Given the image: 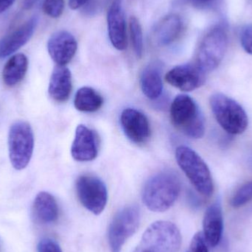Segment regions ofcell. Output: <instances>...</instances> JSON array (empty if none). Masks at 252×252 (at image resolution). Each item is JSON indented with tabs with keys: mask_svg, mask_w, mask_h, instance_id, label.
I'll return each mask as SVG.
<instances>
[{
	"mask_svg": "<svg viewBox=\"0 0 252 252\" xmlns=\"http://www.w3.org/2000/svg\"><path fill=\"white\" fill-rule=\"evenodd\" d=\"M180 190V181L174 173L160 172L145 183L142 190V201L151 211L163 213L175 204Z\"/></svg>",
	"mask_w": 252,
	"mask_h": 252,
	"instance_id": "1",
	"label": "cell"
},
{
	"mask_svg": "<svg viewBox=\"0 0 252 252\" xmlns=\"http://www.w3.org/2000/svg\"><path fill=\"white\" fill-rule=\"evenodd\" d=\"M172 124L192 139H201L205 132V121L195 100L187 94H179L170 106Z\"/></svg>",
	"mask_w": 252,
	"mask_h": 252,
	"instance_id": "2",
	"label": "cell"
},
{
	"mask_svg": "<svg viewBox=\"0 0 252 252\" xmlns=\"http://www.w3.org/2000/svg\"><path fill=\"white\" fill-rule=\"evenodd\" d=\"M182 241L180 231L175 223L158 220L148 226L133 252H178Z\"/></svg>",
	"mask_w": 252,
	"mask_h": 252,
	"instance_id": "3",
	"label": "cell"
},
{
	"mask_svg": "<svg viewBox=\"0 0 252 252\" xmlns=\"http://www.w3.org/2000/svg\"><path fill=\"white\" fill-rule=\"evenodd\" d=\"M176 158L178 165L196 191L204 196H211L214 192V184L204 159L195 151L185 145L176 148Z\"/></svg>",
	"mask_w": 252,
	"mask_h": 252,
	"instance_id": "4",
	"label": "cell"
},
{
	"mask_svg": "<svg viewBox=\"0 0 252 252\" xmlns=\"http://www.w3.org/2000/svg\"><path fill=\"white\" fill-rule=\"evenodd\" d=\"M210 107L216 121L229 134H241L249 125L248 116L244 108L233 99L222 93L210 97Z\"/></svg>",
	"mask_w": 252,
	"mask_h": 252,
	"instance_id": "5",
	"label": "cell"
},
{
	"mask_svg": "<svg viewBox=\"0 0 252 252\" xmlns=\"http://www.w3.org/2000/svg\"><path fill=\"white\" fill-rule=\"evenodd\" d=\"M228 47L227 30L223 25L213 27L201 41L197 51V66L205 73L213 72L221 63Z\"/></svg>",
	"mask_w": 252,
	"mask_h": 252,
	"instance_id": "6",
	"label": "cell"
},
{
	"mask_svg": "<svg viewBox=\"0 0 252 252\" xmlns=\"http://www.w3.org/2000/svg\"><path fill=\"white\" fill-rule=\"evenodd\" d=\"M140 219V210L136 205L124 207L115 215L108 231L111 252H121L127 240L137 230Z\"/></svg>",
	"mask_w": 252,
	"mask_h": 252,
	"instance_id": "7",
	"label": "cell"
},
{
	"mask_svg": "<svg viewBox=\"0 0 252 252\" xmlns=\"http://www.w3.org/2000/svg\"><path fill=\"white\" fill-rule=\"evenodd\" d=\"M34 148L32 127L26 122L15 123L8 135L9 157L16 170L25 169L29 164Z\"/></svg>",
	"mask_w": 252,
	"mask_h": 252,
	"instance_id": "8",
	"label": "cell"
},
{
	"mask_svg": "<svg viewBox=\"0 0 252 252\" xmlns=\"http://www.w3.org/2000/svg\"><path fill=\"white\" fill-rule=\"evenodd\" d=\"M77 195L81 204L93 214L98 216L106 208L108 191L104 182L91 175H82L77 179Z\"/></svg>",
	"mask_w": 252,
	"mask_h": 252,
	"instance_id": "9",
	"label": "cell"
},
{
	"mask_svg": "<svg viewBox=\"0 0 252 252\" xmlns=\"http://www.w3.org/2000/svg\"><path fill=\"white\" fill-rule=\"evenodd\" d=\"M206 75L196 63H186L170 69L166 74L165 81L181 91L191 92L204 85Z\"/></svg>",
	"mask_w": 252,
	"mask_h": 252,
	"instance_id": "10",
	"label": "cell"
},
{
	"mask_svg": "<svg viewBox=\"0 0 252 252\" xmlns=\"http://www.w3.org/2000/svg\"><path fill=\"white\" fill-rule=\"evenodd\" d=\"M121 124L126 136L133 143H145L151 136L148 118L136 109H124L121 114Z\"/></svg>",
	"mask_w": 252,
	"mask_h": 252,
	"instance_id": "11",
	"label": "cell"
},
{
	"mask_svg": "<svg viewBox=\"0 0 252 252\" xmlns=\"http://www.w3.org/2000/svg\"><path fill=\"white\" fill-rule=\"evenodd\" d=\"M98 154V139L94 130L84 125H79L75 130L71 154L78 161L94 160Z\"/></svg>",
	"mask_w": 252,
	"mask_h": 252,
	"instance_id": "12",
	"label": "cell"
},
{
	"mask_svg": "<svg viewBox=\"0 0 252 252\" xmlns=\"http://www.w3.org/2000/svg\"><path fill=\"white\" fill-rule=\"evenodd\" d=\"M78 43L75 37L66 31L53 33L47 43L49 54L60 66H65L72 61L76 53Z\"/></svg>",
	"mask_w": 252,
	"mask_h": 252,
	"instance_id": "13",
	"label": "cell"
},
{
	"mask_svg": "<svg viewBox=\"0 0 252 252\" xmlns=\"http://www.w3.org/2000/svg\"><path fill=\"white\" fill-rule=\"evenodd\" d=\"M38 24L36 16L18 27L0 39V59L16 53L31 39Z\"/></svg>",
	"mask_w": 252,
	"mask_h": 252,
	"instance_id": "14",
	"label": "cell"
},
{
	"mask_svg": "<svg viewBox=\"0 0 252 252\" xmlns=\"http://www.w3.org/2000/svg\"><path fill=\"white\" fill-rule=\"evenodd\" d=\"M108 31L109 38L117 50H126L127 47L125 14L122 0H113L107 15Z\"/></svg>",
	"mask_w": 252,
	"mask_h": 252,
	"instance_id": "15",
	"label": "cell"
},
{
	"mask_svg": "<svg viewBox=\"0 0 252 252\" xmlns=\"http://www.w3.org/2000/svg\"><path fill=\"white\" fill-rule=\"evenodd\" d=\"M223 229V213L220 201L213 203L207 208L203 220L204 239L211 247L219 245Z\"/></svg>",
	"mask_w": 252,
	"mask_h": 252,
	"instance_id": "16",
	"label": "cell"
},
{
	"mask_svg": "<svg viewBox=\"0 0 252 252\" xmlns=\"http://www.w3.org/2000/svg\"><path fill=\"white\" fill-rule=\"evenodd\" d=\"M72 90V74L65 66L57 65L53 69L49 84L50 97L59 103L66 102Z\"/></svg>",
	"mask_w": 252,
	"mask_h": 252,
	"instance_id": "17",
	"label": "cell"
},
{
	"mask_svg": "<svg viewBox=\"0 0 252 252\" xmlns=\"http://www.w3.org/2000/svg\"><path fill=\"white\" fill-rule=\"evenodd\" d=\"M162 64L159 62H151L145 66L140 77V87L143 94L150 100H157L163 91Z\"/></svg>",
	"mask_w": 252,
	"mask_h": 252,
	"instance_id": "18",
	"label": "cell"
},
{
	"mask_svg": "<svg viewBox=\"0 0 252 252\" xmlns=\"http://www.w3.org/2000/svg\"><path fill=\"white\" fill-rule=\"evenodd\" d=\"M32 214L35 220L39 223L56 222L59 216V206L56 198L49 192H39L34 200Z\"/></svg>",
	"mask_w": 252,
	"mask_h": 252,
	"instance_id": "19",
	"label": "cell"
},
{
	"mask_svg": "<svg viewBox=\"0 0 252 252\" xmlns=\"http://www.w3.org/2000/svg\"><path fill=\"white\" fill-rule=\"evenodd\" d=\"M182 30V21L178 15L163 18L154 31V40L159 46H167L177 39Z\"/></svg>",
	"mask_w": 252,
	"mask_h": 252,
	"instance_id": "20",
	"label": "cell"
},
{
	"mask_svg": "<svg viewBox=\"0 0 252 252\" xmlns=\"http://www.w3.org/2000/svg\"><path fill=\"white\" fill-rule=\"evenodd\" d=\"M28 68V58L22 53L12 56L2 71V79L7 87H14L25 78Z\"/></svg>",
	"mask_w": 252,
	"mask_h": 252,
	"instance_id": "21",
	"label": "cell"
},
{
	"mask_svg": "<svg viewBox=\"0 0 252 252\" xmlns=\"http://www.w3.org/2000/svg\"><path fill=\"white\" fill-rule=\"evenodd\" d=\"M103 104V97L94 89L82 87L75 94L74 106L80 112H95Z\"/></svg>",
	"mask_w": 252,
	"mask_h": 252,
	"instance_id": "22",
	"label": "cell"
},
{
	"mask_svg": "<svg viewBox=\"0 0 252 252\" xmlns=\"http://www.w3.org/2000/svg\"><path fill=\"white\" fill-rule=\"evenodd\" d=\"M129 27H130V38H131L133 50L137 58L140 59L143 53V36H142V27L139 20L134 16L130 18Z\"/></svg>",
	"mask_w": 252,
	"mask_h": 252,
	"instance_id": "23",
	"label": "cell"
},
{
	"mask_svg": "<svg viewBox=\"0 0 252 252\" xmlns=\"http://www.w3.org/2000/svg\"><path fill=\"white\" fill-rule=\"evenodd\" d=\"M252 200V181L240 187L232 195L230 204L234 208H239Z\"/></svg>",
	"mask_w": 252,
	"mask_h": 252,
	"instance_id": "24",
	"label": "cell"
},
{
	"mask_svg": "<svg viewBox=\"0 0 252 252\" xmlns=\"http://www.w3.org/2000/svg\"><path fill=\"white\" fill-rule=\"evenodd\" d=\"M64 0H44L43 11L52 18H59L64 9Z\"/></svg>",
	"mask_w": 252,
	"mask_h": 252,
	"instance_id": "25",
	"label": "cell"
},
{
	"mask_svg": "<svg viewBox=\"0 0 252 252\" xmlns=\"http://www.w3.org/2000/svg\"><path fill=\"white\" fill-rule=\"evenodd\" d=\"M241 43L244 50L252 55V24L246 25L241 30Z\"/></svg>",
	"mask_w": 252,
	"mask_h": 252,
	"instance_id": "26",
	"label": "cell"
},
{
	"mask_svg": "<svg viewBox=\"0 0 252 252\" xmlns=\"http://www.w3.org/2000/svg\"><path fill=\"white\" fill-rule=\"evenodd\" d=\"M188 252H209L202 232H198L194 235Z\"/></svg>",
	"mask_w": 252,
	"mask_h": 252,
	"instance_id": "27",
	"label": "cell"
},
{
	"mask_svg": "<svg viewBox=\"0 0 252 252\" xmlns=\"http://www.w3.org/2000/svg\"><path fill=\"white\" fill-rule=\"evenodd\" d=\"M38 252H63L60 246L53 240L44 238L38 245Z\"/></svg>",
	"mask_w": 252,
	"mask_h": 252,
	"instance_id": "28",
	"label": "cell"
},
{
	"mask_svg": "<svg viewBox=\"0 0 252 252\" xmlns=\"http://www.w3.org/2000/svg\"><path fill=\"white\" fill-rule=\"evenodd\" d=\"M89 0H69V5L72 10H76L82 7Z\"/></svg>",
	"mask_w": 252,
	"mask_h": 252,
	"instance_id": "29",
	"label": "cell"
},
{
	"mask_svg": "<svg viewBox=\"0 0 252 252\" xmlns=\"http://www.w3.org/2000/svg\"><path fill=\"white\" fill-rule=\"evenodd\" d=\"M15 0H0V13L7 10L10 6L13 5Z\"/></svg>",
	"mask_w": 252,
	"mask_h": 252,
	"instance_id": "30",
	"label": "cell"
},
{
	"mask_svg": "<svg viewBox=\"0 0 252 252\" xmlns=\"http://www.w3.org/2000/svg\"><path fill=\"white\" fill-rule=\"evenodd\" d=\"M189 3L195 6H204L210 4L214 0H188Z\"/></svg>",
	"mask_w": 252,
	"mask_h": 252,
	"instance_id": "31",
	"label": "cell"
},
{
	"mask_svg": "<svg viewBox=\"0 0 252 252\" xmlns=\"http://www.w3.org/2000/svg\"><path fill=\"white\" fill-rule=\"evenodd\" d=\"M38 1V0H24L22 6L25 10H30L32 8Z\"/></svg>",
	"mask_w": 252,
	"mask_h": 252,
	"instance_id": "32",
	"label": "cell"
}]
</instances>
